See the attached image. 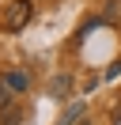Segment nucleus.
Here are the masks:
<instances>
[{
  "label": "nucleus",
  "instance_id": "obj_1",
  "mask_svg": "<svg viewBox=\"0 0 121 125\" xmlns=\"http://www.w3.org/2000/svg\"><path fill=\"white\" fill-rule=\"evenodd\" d=\"M30 15H34V4L30 0H15V4H8L4 15H0V27L4 31H23L30 23Z\"/></svg>",
  "mask_w": 121,
  "mask_h": 125
},
{
  "label": "nucleus",
  "instance_id": "obj_2",
  "mask_svg": "<svg viewBox=\"0 0 121 125\" xmlns=\"http://www.w3.org/2000/svg\"><path fill=\"white\" fill-rule=\"evenodd\" d=\"M4 83L11 87V91H27V87H30V76L19 72V68H11V72H4Z\"/></svg>",
  "mask_w": 121,
  "mask_h": 125
},
{
  "label": "nucleus",
  "instance_id": "obj_3",
  "mask_svg": "<svg viewBox=\"0 0 121 125\" xmlns=\"http://www.w3.org/2000/svg\"><path fill=\"white\" fill-rule=\"evenodd\" d=\"M68 91H72V80H68V76H57V80L49 83V95H53V99H64Z\"/></svg>",
  "mask_w": 121,
  "mask_h": 125
},
{
  "label": "nucleus",
  "instance_id": "obj_4",
  "mask_svg": "<svg viewBox=\"0 0 121 125\" xmlns=\"http://www.w3.org/2000/svg\"><path fill=\"white\" fill-rule=\"evenodd\" d=\"M80 117H83V102H72V106L60 114V121H57V125H76Z\"/></svg>",
  "mask_w": 121,
  "mask_h": 125
},
{
  "label": "nucleus",
  "instance_id": "obj_5",
  "mask_svg": "<svg viewBox=\"0 0 121 125\" xmlns=\"http://www.w3.org/2000/svg\"><path fill=\"white\" fill-rule=\"evenodd\" d=\"M4 125H19V106H4Z\"/></svg>",
  "mask_w": 121,
  "mask_h": 125
},
{
  "label": "nucleus",
  "instance_id": "obj_6",
  "mask_svg": "<svg viewBox=\"0 0 121 125\" xmlns=\"http://www.w3.org/2000/svg\"><path fill=\"white\" fill-rule=\"evenodd\" d=\"M8 91H11V87H8L4 80H0V106H11V99H8Z\"/></svg>",
  "mask_w": 121,
  "mask_h": 125
}]
</instances>
